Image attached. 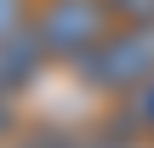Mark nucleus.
Wrapping results in <instances>:
<instances>
[{
    "mask_svg": "<svg viewBox=\"0 0 154 148\" xmlns=\"http://www.w3.org/2000/svg\"><path fill=\"white\" fill-rule=\"evenodd\" d=\"M74 74L91 91H114L126 97L131 86H143L154 74V23H131V29H109V40L97 51H86L74 63Z\"/></svg>",
    "mask_w": 154,
    "mask_h": 148,
    "instance_id": "f257e3e1",
    "label": "nucleus"
},
{
    "mask_svg": "<svg viewBox=\"0 0 154 148\" xmlns=\"http://www.w3.org/2000/svg\"><path fill=\"white\" fill-rule=\"evenodd\" d=\"M109 29H114L109 0H46L40 17H34L46 57H63V63H80L86 51H97L109 40Z\"/></svg>",
    "mask_w": 154,
    "mask_h": 148,
    "instance_id": "f03ea898",
    "label": "nucleus"
},
{
    "mask_svg": "<svg viewBox=\"0 0 154 148\" xmlns=\"http://www.w3.org/2000/svg\"><path fill=\"white\" fill-rule=\"evenodd\" d=\"M40 63H46V46H40L34 23H29V29H17L11 40H0V103H6V97H17V91L40 74Z\"/></svg>",
    "mask_w": 154,
    "mask_h": 148,
    "instance_id": "7ed1b4c3",
    "label": "nucleus"
},
{
    "mask_svg": "<svg viewBox=\"0 0 154 148\" xmlns=\"http://www.w3.org/2000/svg\"><path fill=\"white\" fill-rule=\"evenodd\" d=\"M114 125L131 131V137H154V74L120 97V120H114Z\"/></svg>",
    "mask_w": 154,
    "mask_h": 148,
    "instance_id": "20e7f679",
    "label": "nucleus"
},
{
    "mask_svg": "<svg viewBox=\"0 0 154 148\" xmlns=\"http://www.w3.org/2000/svg\"><path fill=\"white\" fill-rule=\"evenodd\" d=\"M69 148H154V137H131V131H97V137H74Z\"/></svg>",
    "mask_w": 154,
    "mask_h": 148,
    "instance_id": "39448f33",
    "label": "nucleus"
},
{
    "mask_svg": "<svg viewBox=\"0 0 154 148\" xmlns=\"http://www.w3.org/2000/svg\"><path fill=\"white\" fill-rule=\"evenodd\" d=\"M109 17H114L120 29H131V23H154V0H109Z\"/></svg>",
    "mask_w": 154,
    "mask_h": 148,
    "instance_id": "423d86ee",
    "label": "nucleus"
},
{
    "mask_svg": "<svg viewBox=\"0 0 154 148\" xmlns=\"http://www.w3.org/2000/svg\"><path fill=\"white\" fill-rule=\"evenodd\" d=\"M17 29H29V17H23V0H0V40H11Z\"/></svg>",
    "mask_w": 154,
    "mask_h": 148,
    "instance_id": "0eeeda50",
    "label": "nucleus"
}]
</instances>
